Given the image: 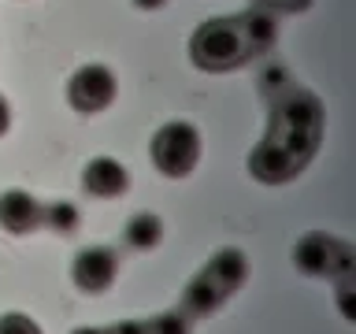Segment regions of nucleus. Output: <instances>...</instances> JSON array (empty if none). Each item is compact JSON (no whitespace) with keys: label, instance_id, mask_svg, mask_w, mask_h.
Masks as SVG:
<instances>
[{"label":"nucleus","instance_id":"8","mask_svg":"<svg viewBox=\"0 0 356 334\" xmlns=\"http://www.w3.org/2000/svg\"><path fill=\"white\" fill-rule=\"evenodd\" d=\"M0 227L8 234H15V238L38 230L41 227V200L26 193V189H4L0 193Z\"/></svg>","mask_w":356,"mask_h":334},{"label":"nucleus","instance_id":"6","mask_svg":"<svg viewBox=\"0 0 356 334\" xmlns=\"http://www.w3.org/2000/svg\"><path fill=\"white\" fill-rule=\"evenodd\" d=\"M249 171H252L256 182L282 186V182H289V178H297L300 171H305V164H300L278 138H264V141L249 152Z\"/></svg>","mask_w":356,"mask_h":334},{"label":"nucleus","instance_id":"2","mask_svg":"<svg viewBox=\"0 0 356 334\" xmlns=\"http://www.w3.org/2000/svg\"><path fill=\"white\" fill-rule=\"evenodd\" d=\"M152 164L167 178H186L200 164V130L186 119H171L152 134Z\"/></svg>","mask_w":356,"mask_h":334},{"label":"nucleus","instance_id":"9","mask_svg":"<svg viewBox=\"0 0 356 334\" xmlns=\"http://www.w3.org/2000/svg\"><path fill=\"white\" fill-rule=\"evenodd\" d=\"M338 249V238L327 230H308L305 238L293 245V267L308 278H323L330 275V256Z\"/></svg>","mask_w":356,"mask_h":334},{"label":"nucleus","instance_id":"18","mask_svg":"<svg viewBox=\"0 0 356 334\" xmlns=\"http://www.w3.org/2000/svg\"><path fill=\"white\" fill-rule=\"evenodd\" d=\"M0 334H44L38 319H30L26 312H4L0 316Z\"/></svg>","mask_w":356,"mask_h":334},{"label":"nucleus","instance_id":"16","mask_svg":"<svg viewBox=\"0 0 356 334\" xmlns=\"http://www.w3.org/2000/svg\"><path fill=\"white\" fill-rule=\"evenodd\" d=\"M293 82H289V71L282 63H267L264 71H260V93L267 97V100H275L282 89H289Z\"/></svg>","mask_w":356,"mask_h":334},{"label":"nucleus","instance_id":"20","mask_svg":"<svg viewBox=\"0 0 356 334\" xmlns=\"http://www.w3.org/2000/svg\"><path fill=\"white\" fill-rule=\"evenodd\" d=\"M108 334H152L149 331V319H122V323H111L104 327Z\"/></svg>","mask_w":356,"mask_h":334},{"label":"nucleus","instance_id":"7","mask_svg":"<svg viewBox=\"0 0 356 334\" xmlns=\"http://www.w3.org/2000/svg\"><path fill=\"white\" fill-rule=\"evenodd\" d=\"M82 189L89 197H100V200L122 197L130 189L127 164L115 160V156H93V160L82 167Z\"/></svg>","mask_w":356,"mask_h":334},{"label":"nucleus","instance_id":"11","mask_svg":"<svg viewBox=\"0 0 356 334\" xmlns=\"http://www.w3.org/2000/svg\"><path fill=\"white\" fill-rule=\"evenodd\" d=\"M222 301H227V294H222V289L216 286V278H211L204 267H200V271L186 283L182 305H178V308H182L189 319H197V316H211V312H216Z\"/></svg>","mask_w":356,"mask_h":334},{"label":"nucleus","instance_id":"14","mask_svg":"<svg viewBox=\"0 0 356 334\" xmlns=\"http://www.w3.org/2000/svg\"><path fill=\"white\" fill-rule=\"evenodd\" d=\"M78 223H82V212L71 200H52V205H41V227H49L56 234H74Z\"/></svg>","mask_w":356,"mask_h":334},{"label":"nucleus","instance_id":"21","mask_svg":"<svg viewBox=\"0 0 356 334\" xmlns=\"http://www.w3.org/2000/svg\"><path fill=\"white\" fill-rule=\"evenodd\" d=\"M267 8H282V11H305L312 0H264Z\"/></svg>","mask_w":356,"mask_h":334},{"label":"nucleus","instance_id":"25","mask_svg":"<svg viewBox=\"0 0 356 334\" xmlns=\"http://www.w3.org/2000/svg\"><path fill=\"white\" fill-rule=\"evenodd\" d=\"M260 4H264V0H260Z\"/></svg>","mask_w":356,"mask_h":334},{"label":"nucleus","instance_id":"15","mask_svg":"<svg viewBox=\"0 0 356 334\" xmlns=\"http://www.w3.org/2000/svg\"><path fill=\"white\" fill-rule=\"evenodd\" d=\"M149 331L152 334H189V331H193V319H189L182 308H171V312L152 316L149 319Z\"/></svg>","mask_w":356,"mask_h":334},{"label":"nucleus","instance_id":"5","mask_svg":"<svg viewBox=\"0 0 356 334\" xmlns=\"http://www.w3.org/2000/svg\"><path fill=\"white\" fill-rule=\"evenodd\" d=\"M119 275V253L111 245H86L71 260V283L82 294H104Z\"/></svg>","mask_w":356,"mask_h":334},{"label":"nucleus","instance_id":"19","mask_svg":"<svg viewBox=\"0 0 356 334\" xmlns=\"http://www.w3.org/2000/svg\"><path fill=\"white\" fill-rule=\"evenodd\" d=\"M334 289H338V312H341V319H356V278H334Z\"/></svg>","mask_w":356,"mask_h":334},{"label":"nucleus","instance_id":"1","mask_svg":"<svg viewBox=\"0 0 356 334\" xmlns=\"http://www.w3.org/2000/svg\"><path fill=\"white\" fill-rule=\"evenodd\" d=\"M189 60L200 71H230L249 60V49L241 41V30L234 19H208L189 38Z\"/></svg>","mask_w":356,"mask_h":334},{"label":"nucleus","instance_id":"10","mask_svg":"<svg viewBox=\"0 0 356 334\" xmlns=\"http://www.w3.org/2000/svg\"><path fill=\"white\" fill-rule=\"evenodd\" d=\"M234 22H238L241 41H245V49H249V56L275 49V41H278V19L267 8H252V11H245V15H238Z\"/></svg>","mask_w":356,"mask_h":334},{"label":"nucleus","instance_id":"24","mask_svg":"<svg viewBox=\"0 0 356 334\" xmlns=\"http://www.w3.org/2000/svg\"><path fill=\"white\" fill-rule=\"evenodd\" d=\"M71 334H108L104 327H78V331H71Z\"/></svg>","mask_w":356,"mask_h":334},{"label":"nucleus","instance_id":"13","mask_svg":"<svg viewBox=\"0 0 356 334\" xmlns=\"http://www.w3.org/2000/svg\"><path fill=\"white\" fill-rule=\"evenodd\" d=\"M122 241H127L134 253L156 249V245L163 241V219L156 216V212H138V216H130L127 227H122Z\"/></svg>","mask_w":356,"mask_h":334},{"label":"nucleus","instance_id":"4","mask_svg":"<svg viewBox=\"0 0 356 334\" xmlns=\"http://www.w3.org/2000/svg\"><path fill=\"white\" fill-rule=\"evenodd\" d=\"M119 93V82L115 74H111L108 63H86L78 67L71 74V82H67V100H71L74 111H104L111 108V100Z\"/></svg>","mask_w":356,"mask_h":334},{"label":"nucleus","instance_id":"12","mask_svg":"<svg viewBox=\"0 0 356 334\" xmlns=\"http://www.w3.org/2000/svg\"><path fill=\"white\" fill-rule=\"evenodd\" d=\"M204 271L216 278V286L230 297L234 289H241L245 278H249V260H245L241 249H219V253L204 264Z\"/></svg>","mask_w":356,"mask_h":334},{"label":"nucleus","instance_id":"22","mask_svg":"<svg viewBox=\"0 0 356 334\" xmlns=\"http://www.w3.org/2000/svg\"><path fill=\"white\" fill-rule=\"evenodd\" d=\"M11 130V108H8V97L0 93V138Z\"/></svg>","mask_w":356,"mask_h":334},{"label":"nucleus","instance_id":"17","mask_svg":"<svg viewBox=\"0 0 356 334\" xmlns=\"http://www.w3.org/2000/svg\"><path fill=\"white\" fill-rule=\"evenodd\" d=\"M327 278H356V249L338 238V249L330 256V275Z\"/></svg>","mask_w":356,"mask_h":334},{"label":"nucleus","instance_id":"23","mask_svg":"<svg viewBox=\"0 0 356 334\" xmlns=\"http://www.w3.org/2000/svg\"><path fill=\"white\" fill-rule=\"evenodd\" d=\"M167 4V0H134V8H141V11H160Z\"/></svg>","mask_w":356,"mask_h":334},{"label":"nucleus","instance_id":"3","mask_svg":"<svg viewBox=\"0 0 356 334\" xmlns=\"http://www.w3.org/2000/svg\"><path fill=\"white\" fill-rule=\"evenodd\" d=\"M289 130H312L323 134V104L305 86H289L271 100V122L267 134H289Z\"/></svg>","mask_w":356,"mask_h":334}]
</instances>
